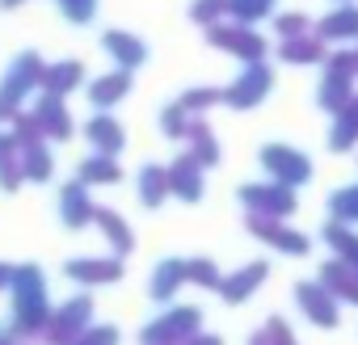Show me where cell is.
Returning <instances> with one entry per match:
<instances>
[{"mask_svg": "<svg viewBox=\"0 0 358 345\" xmlns=\"http://www.w3.org/2000/svg\"><path fill=\"white\" fill-rule=\"evenodd\" d=\"M85 345H114V328H97V332H80Z\"/></svg>", "mask_w": 358, "mask_h": 345, "instance_id": "cell-3", "label": "cell"}, {"mask_svg": "<svg viewBox=\"0 0 358 345\" xmlns=\"http://www.w3.org/2000/svg\"><path fill=\"white\" fill-rule=\"evenodd\" d=\"M262 278H266V265H249L232 286H224V295H228V299H245V291H249L253 282H262Z\"/></svg>", "mask_w": 358, "mask_h": 345, "instance_id": "cell-1", "label": "cell"}, {"mask_svg": "<svg viewBox=\"0 0 358 345\" xmlns=\"http://www.w3.org/2000/svg\"><path fill=\"white\" fill-rule=\"evenodd\" d=\"M177 270H182V265H173V261H169V265L160 270L164 278H160V282H152V295H160V299H164V295L173 291V282H177Z\"/></svg>", "mask_w": 358, "mask_h": 345, "instance_id": "cell-2", "label": "cell"}]
</instances>
